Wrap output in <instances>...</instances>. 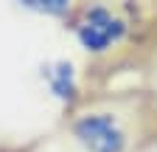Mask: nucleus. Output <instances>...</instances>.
I'll return each instance as SVG.
<instances>
[{
	"label": "nucleus",
	"mask_w": 157,
	"mask_h": 152,
	"mask_svg": "<svg viewBox=\"0 0 157 152\" xmlns=\"http://www.w3.org/2000/svg\"><path fill=\"white\" fill-rule=\"evenodd\" d=\"M73 34L87 54H107L126 37V23L107 6H87L78 14Z\"/></svg>",
	"instance_id": "obj_2"
},
{
	"label": "nucleus",
	"mask_w": 157,
	"mask_h": 152,
	"mask_svg": "<svg viewBox=\"0 0 157 152\" xmlns=\"http://www.w3.org/2000/svg\"><path fill=\"white\" fill-rule=\"evenodd\" d=\"M70 138L84 152H126L129 127L112 110H87L73 118Z\"/></svg>",
	"instance_id": "obj_1"
},
{
	"label": "nucleus",
	"mask_w": 157,
	"mask_h": 152,
	"mask_svg": "<svg viewBox=\"0 0 157 152\" xmlns=\"http://www.w3.org/2000/svg\"><path fill=\"white\" fill-rule=\"evenodd\" d=\"M154 152H157V149H154Z\"/></svg>",
	"instance_id": "obj_5"
},
{
	"label": "nucleus",
	"mask_w": 157,
	"mask_h": 152,
	"mask_svg": "<svg viewBox=\"0 0 157 152\" xmlns=\"http://www.w3.org/2000/svg\"><path fill=\"white\" fill-rule=\"evenodd\" d=\"M45 82H48V90L53 93L56 99H73L76 93V73L67 62H56V65H48L45 68Z\"/></svg>",
	"instance_id": "obj_3"
},
{
	"label": "nucleus",
	"mask_w": 157,
	"mask_h": 152,
	"mask_svg": "<svg viewBox=\"0 0 157 152\" xmlns=\"http://www.w3.org/2000/svg\"><path fill=\"white\" fill-rule=\"evenodd\" d=\"M23 9L45 14V17H65L73 9V0H17Z\"/></svg>",
	"instance_id": "obj_4"
}]
</instances>
